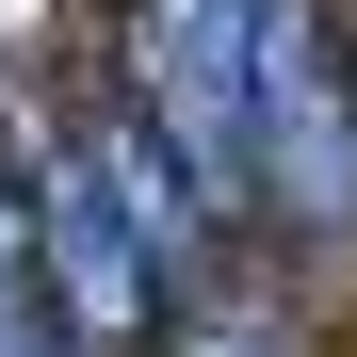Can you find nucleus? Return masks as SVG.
Segmentation results:
<instances>
[{"mask_svg":"<svg viewBox=\"0 0 357 357\" xmlns=\"http://www.w3.org/2000/svg\"><path fill=\"white\" fill-rule=\"evenodd\" d=\"M244 17H260V0H130V17H114L130 114L178 146V178L211 195V227H244V211H260V130H244Z\"/></svg>","mask_w":357,"mask_h":357,"instance_id":"f03ea898","label":"nucleus"},{"mask_svg":"<svg viewBox=\"0 0 357 357\" xmlns=\"http://www.w3.org/2000/svg\"><path fill=\"white\" fill-rule=\"evenodd\" d=\"M0 357H82L66 309H49V276H33V211H17V162H0Z\"/></svg>","mask_w":357,"mask_h":357,"instance_id":"20e7f679","label":"nucleus"},{"mask_svg":"<svg viewBox=\"0 0 357 357\" xmlns=\"http://www.w3.org/2000/svg\"><path fill=\"white\" fill-rule=\"evenodd\" d=\"M17 211H33V276H49V309H66L82 357H114V341L162 325V276H146V244H130V211L98 195V162H82L66 114H33V178H17Z\"/></svg>","mask_w":357,"mask_h":357,"instance_id":"7ed1b4c3","label":"nucleus"},{"mask_svg":"<svg viewBox=\"0 0 357 357\" xmlns=\"http://www.w3.org/2000/svg\"><path fill=\"white\" fill-rule=\"evenodd\" d=\"M341 82H357V17H341Z\"/></svg>","mask_w":357,"mask_h":357,"instance_id":"39448f33","label":"nucleus"},{"mask_svg":"<svg viewBox=\"0 0 357 357\" xmlns=\"http://www.w3.org/2000/svg\"><path fill=\"white\" fill-rule=\"evenodd\" d=\"M244 130H260V227H357V82H341V17L325 0H260L244 17Z\"/></svg>","mask_w":357,"mask_h":357,"instance_id":"f257e3e1","label":"nucleus"}]
</instances>
